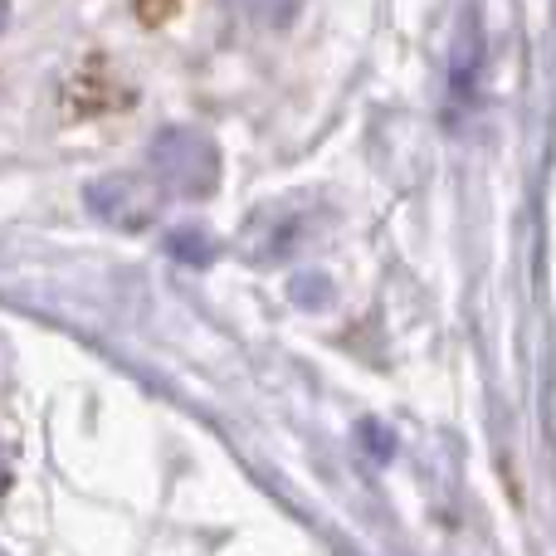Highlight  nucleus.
<instances>
[{
  "label": "nucleus",
  "mask_w": 556,
  "mask_h": 556,
  "mask_svg": "<svg viewBox=\"0 0 556 556\" xmlns=\"http://www.w3.org/2000/svg\"><path fill=\"white\" fill-rule=\"evenodd\" d=\"M152 172L156 186L172 195H211L220 186V152L195 127H166L152 142Z\"/></svg>",
  "instance_id": "1"
},
{
  "label": "nucleus",
  "mask_w": 556,
  "mask_h": 556,
  "mask_svg": "<svg viewBox=\"0 0 556 556\" xmlns=\"http://www.w3.org/2000/svg\"><path fill=\"white\" fill-rule=\"evenodd\" d=\"M88 205H93L108 225L142 230V225L156 215V186L142 181V176H103V181L88 191Z\"/></svg>",
  "instance_id": "2"
},
{
  "label": "nucleus",
  "mask_w": 556,
  "mask_h": 556,
  "mask_svg": "<svg viewBox=\"0 0 556 556\" xmlns=\"http://www.w3.org/2000/svg\"><path fill=\"white\" fill-rule=\"evenodd\" d=\"M240 5H244V15L260 20V25H283L298 10V0H240Z\"/></svg>",
  "instance_id": "3"
}]
</instances>
